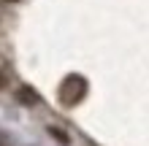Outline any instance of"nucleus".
I'll use <instances>...</instances> for the list:
<instances>
[{
  "label": "nucleus",
  "mask_w": 149,
  "mask_h": 146,
  "mask_svg": "<svg viewBox=\"0 0 149 146\" xmlns=\"http://www.w3.org/2000/svg\"><path fill=\"white\" fill-rule=\"evenodd\" d=\"M84 95H87V81H84V76L71 73L63 84H60V103H63V106H76V103L84 100Z\"/></svg>",
  "instance_id": "1"
},
{
  "label": "nucleus",
  "mask_w": 149,
  "mask_h": 146,
  "mask_svg": "<svg viewBox=\"0 0 149 146\" xmlns=\"http://www.w3.org/2000/svg\"><path fill=\"white\" fill-rule=\"evenodd\" d=\"M16 100L24 103V106H36V103H38V95H36L30 87H22L19 92H16Z\"/></svg>",
  "instance_id": "2"
},
{
  "label": "nucleus",
  "mask_w": 149,
  "mask_h": 146,
  "mask_svg": "<svg viewBox=\"0 0 149 146\" xmlns=\"http://www.w3.org/2000/svg\"><path fill=\"white\" fill-rule=\"evenodd\" d=\"M49 135H52V138H57L60 143H65V146L71 143V138H68V135H65L63 130H60V127H49Z\"/></svg>",
  "instance_id": "3"
},
{
  "label": "nucleus",
  "mask_w": 149,
  "mask_h": 146,
  "mask_svg": "<svg viewBox=\"0 0 149 146\" xmlns=\"http://www.w3.org/2000/svg\"><path fill=\"white\" fill-rule=\"evenodd\" d=\"M6 84H8V79H6V73H0V89H3Z\"/></svg>",
  "instance_id": "4"
},
{
  "label": "nucleus",
  "mask_w": 149,
  "mask_h": 146,
  "mask_svg": "<svg viewBox=\"0 0 149 146\" xmlns=\"http://www.w3.org/2000/svg\"><path fill=\"white\" fill-rule=\"evenodd\" d=\"M8 3H16V0H8Z\"/></svg>",
  "instance_id": "5"
}]
</instances>
